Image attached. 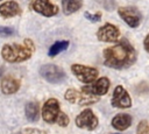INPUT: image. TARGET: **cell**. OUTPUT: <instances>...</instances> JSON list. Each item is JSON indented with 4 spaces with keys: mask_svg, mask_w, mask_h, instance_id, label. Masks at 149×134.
<instances>
[{
    "mask_svg": "<svg viewBox=\"0 0 149 134\" xmlns=\"http://www.w3.org/2000/svg\"><path fill=\"white\" fill-rule=\"evenodd\" d=\"M104 64L108 68L123 70L132 66L137 59V52L126 38L118 41L114 45L104 49Z\"/></svg>",
    "mask_w": 149,
    "mask_h": 134,
    "instance_id": "cell-1",
    "label": "cell"
},
{
    "mask_svg": "<svg viewBox=\"0 0 149 134\" xmlns=\"http://www.w3.org/2000/svg\"><path fill=\"white\" fill-rule=\"evenodd\" d=\"M35 51L34 42L30 38H26L23 44L7 43L1 49V57L8 63H21L29 59Z\"/></svg>",
    "mask_w": 149,
    "mask_h": 134,
    "instance_id": "cell-2",
    "label": "cell"
},
{
    "mask_svg": "<svg viewBox=\"0 0 149 134\" xmlns=\"http://www.w3.org/2000/svg\"><path fill=\"white\" fill-rule=\"evenodd\" d=\"M40 75L42 78H44L47 82L51 83V84H58L62 83L65 78V71L55 64H44L41 66L40 69Z\"/></svg>",
    "mask_w": 149,
    "mask_h": 134,
    "instance_id": "cell-3",
    "label": "cell"
},
{
    "mask_svg": "<svg viewBox=\"0 0 149 134\" xmlns=\"http://www.w3.org/2000/svg\"><path fill=\"white\" fill-rule=\"evenodd\" d=\"M118 14L130 28L139 27L142 21L141 12L134 6H121L118 8Z\"/></svg>",
    "mask_w": 149,
    "mask_h": 134,
    "instance_id": "cell-4",
    "label": "cell"
},
{
    "mask_svg": "<svg viewBox=\"0 0 149 134\" xmlns=\"http://www.w3.org/2000/svg\"><path fill=\"white\" fill-rule=\"evenodd\" d=\"M71 71L77 77L78 80H80L81 83H85V84H90V83L94 82L99 75V71L95 68L83 65V64H77V63L71 65Z\"/></svg>",
    "mask_w": 149,
    "mask_h": 134,
    "instance_id": "cell-5",
    "label": "cell"
},
{
    "mask_svg": "<svg viewBox=\"0 0 149 134\" xmlns=\"http://www.w3.org/2000/svg\"><path fill=\"white\" fill-rule=\"evenodd\" d=\"M65 100H68L71 104H78V105H91L99 100L98 96L88 94L84 91H77L74 89H68L64 94Z\"/></svg>",
    "mask_w": 149,
    "mask_h": 134,
    "instance_id": "cell-6",
    "label": "cell"
},
{
    "mask_svg": "<svg viewBox=\"0 0 149 134\" xmlns=\"http://www.w3.org/2000/svg\"><path fill=\"white\" fill-rule=\"evenodd\" d=\"M61 114V106L57 99L49 98L42 107V119L48 124H56Z\"/></svg>",
    "mask_w": 149,
    "mask_h": 134,
    "instance_id": "cell-7",
    "label": "cell"
},
{
    "mask_svg": "<svg viewBox=\"0 0 149 134\" xmlns=\"http://www.w3.org/2000/svg\"><path fill=\"white\" fill-rule=\"evenodd\" d=\"M98 124H99V120H98L97 115L90 108L83 110L76 117V125L79 128H85V129H88V131H93L98 127Z\"/></svg>",
    "mask_w": 149,
    "mask_h": 134,
    "instance_id": "cell-8",
    "label": "cell"
},
{
    "mask_svg": "<svg viewBox=\"0 0 149 134\" xmlns=\"http://www.w3.org/2000/svg\"><path fill=\"white\" fill-rule=\"evenodd\" d=\"M111 82L107 77H101L99 79H95L94 82L85 85L81 87V91L88 93V94H93V96H104L108 92Z\"/></svg>",
    "mask_w": 149,
    "mask_h": 134,
    "instance_id": "cell-9",
    "label": "cell"
},
{
    "mask_svg": "<svg viewBox=\"0 0 149 134\" xmlns=\"http://www.w3.org/2000/svg\"><path fill=\"white\" fill-rule=\"evenodd\" d=\"M111 104L116 108H129L132 106V98L123 86L118 85L113 91Z\"/></svg>",
    "mask_w": 149,
    "mask_h": 134,
    "instance_id": "cell-10",
    "label": "cell"
},
{
    "mask_svg": "<svg viewBox=\"0 0 149 134\" xmlns=\"http://www.w3.org/2000/svg\"><path fill=\"white\" fill-rule=\"evenodd\" d=\"M120 36V29L113 23H105L97 31V38L100 42H116Z\"/></svg>",
    "mask_w": 149,
    "mask_h": 134,
    "instance_id": "cell-11",
    "label": "cell"
},
{
    "mask_svg": "<svg viewBox=\"0 0 149 134\" xmlns=\"http://www.w3.org/2000/svg\"><path fill=\"white\" fill-rule=\"evenodd\" d=\"M30 7L37 14H41L47 17L54 16L58 13V7L54 5L50 0H33Z\"/></svg>",
    "mask_w": 149,
    "mask_h": 134,
    "instance_id": "cell-12",
    "label": "cell"
},
{
    "mask_svg": "<svg viewBox=\"0 0 149 134\" xmlns=\"http://www.w3.org/2000/svg\"><path fill=\"white\" fill-rule=\"evenodd\" d=\"M21 13H22V9L20 5L14 0L5 1L0 5V16H2L3 19L14 17V16L20 15Z\"/></svg>",
    "mask_w": 149,
    "mask_h": 134,
    "instance_id": "cell-13",
    "label": "cell"
},
{
    "mask_svg": "<svg viewBox=\"0 0 149 134\" xmlns=\"http://www.w3.org/2000/svg\"><path fill=\"white\" fill-rule=\"evenodd\" d=\"M21 86V83L19 79L12 77V76H6L1 79V84H0V87H1V92L3 94H13L15 92L19 91Z\"/></svg>",
    "mask_w": 149,
    "mask_h": 134,
    "instance_id": "cell-14",
    "label": "cell"
},
{
    "mask_svg": "<svg viewBox=\"0 0 149 134\" xmlns=\"http://www.w3.org/2000/svg\"><path fill=\"white\" fill-rule=\"evenodd\" d=\"M111 124L118 131H126L132 125V117L127 113H118L113 117Z\"/></svg>",
    "mask_w": 149,
    "mask_h": 134,
    "instance_id": "cell-15",
    "label": "cell"
},
{
    "mask_svg": "<svg viewBox=\"0 0 149 134\" xmlns=\"http://www.w3.org/2000/svg\"><path fill=\"white\" fill-rule=\"evenodd\" d=\"M24 114L26 118L30 121V122H35L38 120L40 117V106L38 103L36 101H29L24 106Z\"/></svg>",
    "mask_w": 149,
    "mask_h": 134,
    "instance_id": "cell-16",
    "label": "cell"
},
{
    "mask_svg": "<svg viewBox=\"0 0 149 134\" xmlns=\"http://www.w3.org/2000/svg\"><path fill=\"white\" fill-rule=\"evenodd\" d=\"M83 7V0H62V9L65 15H71Z\"/></svg>",
    "mask_w": 149,
    "mask_h": 134,
    "instance_id": "cell-17",
    "label": "cell"
},
{
    "mask_svg": "<svg viewBox=\"0 0 149 134\" xmlns=\"http://www.w3.org/2000/svg\"><path fill=\"white\" fill-rule=\"evenodd\" d=\"M70 45V41L68 40H64V41H56L50 48H49V51H48V55L49 57H55L57 56L58 54H61L62 51H65Z\"/></svg>",
    "mask_w": 149,
    "mask_h": 134,
    "instance_id": "cell-18",
    "label": "cell"
},
{
    "mask_svg": "<svg viewBox=\"0 0 149 134\" xmlns=\"http://www.w3.org/2000/svg\"><path fill=\"white\" fill-rule=\"evenodd\" d=\"M136 134H149V122L148 120H141L136 127Z\"/></svg>",
    "mask_w": 149,
    "mask_h": 134,
    "instance_id": "cell-19",
    "label": "cell"
},
{
    "mask_svg": "<svg viewBox=\"0 0 149 134\" xmlns=\"http://www.w3.org/2000/svg\"><path fill=\"white\" fill-rule=\"evenodd\" d=\"M84 16H85L88 21H91V22H93V23L99 22V21L101 20V13H100V12L94 13V14H92V13H90V12H85V13H84Z\"/></svg>",
    "mask_w": 149,
    "mask_h": 134,
    "instance_id": "cell-20",
    "label": "cell"
},
{
    "mask_svg": "<svg viewBox=\"0 0 149 134\" xmlns=\"http://www.w3.org/2000/svg\"><path fill=\"white\" fill-rule=\"evenodd\" d=\"M69 122H70V119H69V117L65 114V113H63V112H61V114H59V117H58V119H57V125H59L61 127H65V126H68L69 125Z\"/></svg>",
    "mask_w": 149,
    "mask_h": 134,
    "instance_id": "cell-21",
    "label": "cell"
},
{
    "mask_svg": "<svg viewBox=\"0 0 149 134\" xmlns=\"http://www.w3.org/2000/svg\"><path fill=\"white\" fill-rule=\"evenodd\" d=\"M14 34V30L9 27H1L0 26V37H7Z\"/></svg>",
    "mask_w": 149,
    "mask_h": 134,
    "instance_id": "cell-22",
    "label": "cell"
},
{
    "mask_svg": "<svg viewBox=\"0 0 149 134\" xmlns=\"http://www.w3.org/2000/svg\"><path fill=\"white\" fill-rule=\"evenodd\" d=\"M21 133L22 134H47V132L41 131L38 128H24Z\"/></svg>",
    "mask_w": 149,
    "mask_h": 134,
    "instance_id": "cell-23",
    "label": "cell"
},
{
    "mask_svg": "<svg viewBox=\"0 0 149 134\" xmlns=\"http://www.w3.org/2000/svg\"><path fill=\"white\" fill-rule=\"evenodd\" d=\"M143 47H144V50L147 52H149V33L146 35V37L143 40Z\"/></svg>",
    "mask_w": 149,
    "mask_h": 134,
    "instance_id": "cell-24",
    "label": "cell"
},
{
    "mask_svg": "<svg viewBox=\"0 0 149 134\" xmlns=\"http://www.w3.org/2000/svg\"><path fill=\"white\" fill-rule=\"evenodd\" d=\"M113 134H118V133H113Z\"/></svg>",
    "mask_w": 149,
    "mask_h": 134,
    "instance_id": "cell-25",
    "label": "cell"
},
{
    "mask_svg": "<svg viewBox=\"0 0 149 134\" xmlns=\"http://www.w3.org/2000/svg\"><path fill=\"white\" fill-rule=\"evenodd\" d=\"M0 1H1V0H0Z\"/></svg>",
    "mask_w": 149,
    "mask_h": 134,
    "instance_id": "cell-26",
    "label": "cell"
}]
</instances>
